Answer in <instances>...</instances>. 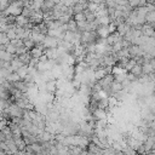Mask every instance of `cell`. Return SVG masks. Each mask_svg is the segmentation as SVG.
Segmentation results:
<instances>
[{
    "label": "cell",
    "mask_w": 155,
    "mask_h": 155,
    "mask_svg": "<svg viewBox=\"0 0 155 155\" xmlns=\"http://www.w3.org/2000/svg\"><path fill=\"white\" fill-rule=\"evenodd\" d=\"M42 54V48L41 47H33L30 51V56H33L34 58H39Z\"/></svg>",
    "instance_id": "6da1fadb"
},
{
    "label": "cell",
    "mask_w": 155,
    "mask_h": 155,
    "mask_svg": "<svg viewBox=\"0 0 155 155\" xmlns=\"http://www.w3.org/2000/svg\"><path fill=\"white\" fill-rule=\"evenodd\" d=\"M30 53H27V52H24V53H21V54H18V59L23 63V64H27L29 61H30Z\"/></svg>",
    "instance_id": "7a4b0ae2"
},
{
    "label": "cell",
    "mask_w": 155,
    "mask_h": 155,
    "mask_svg": "<svg viewBox=\"0 0 155 155\" xmlns=\"http://www.w3.org/2000/svg\"><path fill=\"white\" fill-rule=\"evenodd\" d=\"M74 19H75L78 23H80V22H86V16H85L84 12H79V13H75V15H74Z\"/></svg>",
    "instance_id": "3957f363"
},
{
    "label": "cell",
    "mask_w": 155,
    "mask_h": 155,
    "mask_svg": "<svg viewBox=\"0 0 155 155\" xmlns=\"http://www.w3.org/2000/svg\"><path fill=\"white\" fill-rule=\"evenodd\" d=\"M7 108V102L4 99H0V113H2Z\"/></svg>",
    "instance_id": "277c9868"
},
{
    "label": "cell",
    "mask_w": 155,
    "mask_h": 155,
    "mask_svg": "<svg viewBox=\"0 0 155 155\" xmlns=\"http://www.w3.org/2000/svg\"><path fill=\"white\" fill-rule=\"evenodd\" d=\"M147 18H148V21H154L155 19V11H149L147 13Z\"/></svg>",
    "instance_id": "5b68a950"
},
{
    "label": "cell",
    "mask_w": 155,
    "mask_h": 155,
    "mask_svg": "<svg viewBox=\"0 0 155 155\" xmlns=\"http://www.w3.org/2000/svg\"><path fill=\"white\" fill-rule=\"evenodd\" d=\"M113 90H114V91H120V90H121V84H120V82H115V84L113 85Z\"/></svg>",
    "instance_id": "8992f818"
},
{
    "label": "cell",
    "mask_w": 155,
    "mask_h": 155,
    "mask_svg": "<svg viewBox=\"0 0 155 155\" xmlns=\"http://www.w3.org/2000/svg\"><path fill=\"white\" fill-rule=\"evenodd\" d=\"M132 73H133V74H139V73H140V67H138V65L133 67V69H132Z\"/></svg>",
    "instance_id": "52a82bcc"
},
{
    "label": "cell",
    "mask_w": 155,
    "mask_h": 155,
    "mask_svg": "<svg viewBox=\"0 0 155 155\" xmlns=\"http://www.w3.org/2000/svg\"><path fill=\"white\" fill-rule=\"evenodd\" d=\"M147 2H155V0H147Z\"/></svg>",
    "instance_id": "ba28073f"
}]
</instances>
